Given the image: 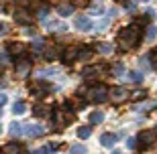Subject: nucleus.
Returning a JSON list of instances; mask_svg holds the SVG:
<instances>
[{
	"instance_id": "nucleus-1",
	"label": "nucleus",
	"mask_w": 157,
	"mask_h": 154,
	"mask_svg": "<svg viewBox=\"0 0 157 154\" xmlns=\"http://www.w3.org/2000/svg\"><path fill=\"white\" fill-rule=\"evenodd\" d=\"M139 41H141V27H137V24L124 27V29L118 33V43H121L124 49H133V47H137Z\"/></svg>"
},
{
	"instance_id": "nucleus-2",
	"label": "nucleus",
	"mask_w": 157,
	"mask_h": 154,
	"mask_svg": "<svg viewBox=\"0 0 157 154\" xmlns=\"http://www.w3.org/2000/svg\"><path fill=\"white\" fill-rule=\"evenodd\" d=\"M86 97H88V102H92V103H104L108 99V87L102 85V83L92 85L86 91Z\"/></svg>"
},
{
	"instance_id": "nucleus-3",
	"label": "nucleus",
	"mask_w": 157,
	"mask_h": 154,
	"mask_svg": "<svg viewBox=\"0 0 157 154\" xmlns=\"http://www.w3.org/2000/svg\"><path fill=\"white\" fill-rule=\"evenodd\" d=\"M14 20H17L18 24L29 27V24L33 23V14H31L27 8H17V10H14Z\"/></svg>"
},
{
	"instance_id": "nucleus-4",
	"label": "nucleus",
	"mask_w": 157,
	"mask_h": 154,
	"mask_svg": "<svg viewBox=\"0 0 157 154\" xmlns=\"http://www.w3.org/2000/svg\"><path fill=\"white\" fill-rule=\"evenodd\" d=\"M137 142H141V144H139L141 148H151L153 142H155V134H153V132L143 130V132L139 134V136H137Z\"/></svg>"
},
{
	"instance_id": "nucleus-5",
	"label": "nucleus",
	"mask_w": 157,
	"mask_h": 154,
	"mask_svg": "<svg viewBox=\"0 0 157 154\" xmlns=\"http://www.w3.org/2000/svg\"><path fill=\"white\" fill-rule=\"evenodd\" d=\"M110 99L114 103H122V102H127L128 99V91L124 89V87H114V89H110Z\"/></svg>"
},
{
	"instance_id": "nucleus-6",
	"label": "nucleus",
	"mask_w": 157,
	"mask_h": 154,
	"mask_svg": "<svg viewBox=\"0 0 157 154\" xmlns=\"http://www.w3.org/2000/svg\"><path fill=\"white\" fill-rule=\"evenodd\" d=\"M25 134L31 136V138H39V136L45 134V128H41V126H37V124H27L25 126Z\"/></svg>"
},
{
	"instance_id": "nucleus-7",
	"label": "nucleus",
	"mask_w": 157,
	"mask_h": 154,
	"mask_svg": "<svg viewBox=\"0 0 157 154\" xmlns=\"http://www.w3.org/2000/svg\"><path fill=\"white\" fill-rule=\"evenodd\" d=\"M78 55H80V47H67V49H65L63 51V61L65 63H74L78 59Z\"/></svg>"
},
{
	"instance_id": "nucleus-8",
	"label": "nucleus",
	"mask_w": 157,
	"mask_h": 154,
	"mask_svg": "<svg viewBox=\"0 0 157 154\" xmlns=\"http://www.w3.org/2000/svg\"><path fill=\"white\" fill-rule=\"evenodd\" d=\"M117 140H118V136H117V134H112V132H106V134L100 136V142H102L104 148H112V146L117 144Z\"/></svg>"
},
{
	"instance_id": "nucleus-9",
	"label": "nucleus",
	"mask_w": 157,
	"mask_h": 154,
	"mask_svg": "<svg viewBox=\"0 0 157 154\" xmlns=\"http://www.w3.org/2000/svg\"><path fill=\"white\" fill-rule=\"evenodd\" d=\"M25 45L23 43H8V53H10L12 57H23L25 55Z\"/></svg>"
},
{
	"instance_id": "nucleus-10",
	"label": "nucleus",
	"mask_w": 157,
	"mask_h": 154,
	"mask_svg": "<svg viewBox=\"0 0 157 154\" xmlns=\"http://www.w3.org/2000/svg\"><path fill=\"white\" fill-rule=\"evenodd\" d=\"M76 29H80V30H90L92 29V20H90V16H78L76 18Z\"/></svg>"
},
{
	"instance_id": "nucleus-11",
	"label": "nucleus",
	"mask_w": 157,
	"mask_h": 154,
	"mask_svg": "<svg viewBox=\"0 0 157 154\" xmlns=\"http://www.w3.org/2000/svg\"><path fill=\"white\" fill-rule=\"evenodd\" d=\"M2 152L4 154H23V148L17 142H8L6 146H2Z\"/></svg>"
},
{
	"instance_id": "nucleus-12",
	"label": "nucleus",
	"mask_w": 157,
	"mask_h": 154,
	"mask_svg": "<svg viewBox=\"0 0 157 154\" xmlns=\"http://www.w3.org/2000/svg\"><path fill=\"white\" fill-rule=\"evenodd\" d=\"M71 12H74V4H71V2L57 6V14H59V16H70Z\"/></svg>"
},
{
	"instance_id": "nucleus-13",
	"label": "nucleus",
	"mask_w": 157,
	"mask_h": 154,
	"mask_svg": "<svg viewBox=\"0 0 157 154\" xmlns=\"http://www.w3.org/2000/svg\"><path fill=\"white\" fill-rule=\"evenodd\" d=\"M96 51L102 53V55H110V53L114 51V47H112L110 43H98V45H96Z\"/></svg>"
},
{
	"instance_id": "nucleus-14",
	"label": "nucleus",
	"mask_w": 157,
	"mask_h": 154,
	"mask_svg": "<svg viewBox=\"0 0 157 154\" xmlns=\"http://www.w3.org/2000/svg\"><path fill=\"white\" fill-rule=\"evenodd\" d=\"M104 122V114L102 112H92L90 114V124H102Z\"/></svg>"
},
{
	"instance_id": "nucleus-15",
	"label": "nucleus",
	"mask_w": 157,
	"mask_h": 154,
	"mask_svg": "<svg viewBox=\"0 0 157 154\" xmlns=\"http://www.w3.org/2000/svg\"><path fill=\"white\" fill-rule=\"evenodd\" d=\"M94 55V51L92 49H80V55H78V59H80V61H90V57H92Z\"/></svg>"
},
{
	"instance_id": "nucleus-16",
	"label": "nucleus",
	"mask_w": 157,
	"mask_h": 154,
	"mask_svg": "<svg viewBox=\"0 0 157 154\" xmlns=\"http://www.w3.org/2000/svg\"><path fill=\"white\" fill-rule=\"evenodd\" d=\"M127 79L133 81V83H141V81H143V75H141L139 71H128V73H127Z\"/></svg>"
},
{
	"instance_id": "nucleus-17",
	"label": "nucleus",
	"mask_w": 157,
	"mask_h": 154,
	"mask_svg": "<svg viewBox=\"0 0 157 154\" xmlns=\"http://www.w3.org/2000/svg\"><path fill=\"white\" fill-rule=\"evenodd\" d=\"M12 112H14V114H25V112H27V103L25 102H14L12 103Z\"/></svg>"
},
{
	"instance_id": "nucleus-18",
	"label": "nucleus",
	"mask_w": 157,
	"mask_h": 154,
	"mask_svg": "<svg viewBox=\"0 0 157 154\" xmlns=\"http://www.w3.org/2000/svg\"><path fill=\"white\" fill-rule=\"evenodd\" d=\"M90 134H92V126H82V128H78V136L80 138H90Z\"/></svg>"
},
{
	"instance_id": "nucleus-19",
	"label": "nucleus",
	"mask_w": 157,
	"mask_h": 154,
	"mask_svg": "<svg viewBox=\"0 0 157 154\" xmlns=\"http://www.w3.org/2000/svg\"><path fill=\"white\" fill-rule=\"evenodd\" d=\"M70 154H88L86 146H82V144H74L70 148Z\"/></svg>"
},
{
	"instance_id": "nucleus-20",
	"label": "nucleus",
	"mask_w": 157,
	"mask_h": 154,
	"mask_svg": "<svg viewBox=\"0 0 157 154\" xmlns=\"http://www.w3.org/2000/svg\"><path fill=\"white\" fill-rule=\"evenodd\" d=\"M21 132H23V124H10V136L14 138V136H21Z\"/></svg>"
},
{
	"instance_id": "nucleus-21",
	"label": "nucleus",
	"mask_w": 157,
	"mask_h": 154,
	"mask_svg": "<svg viewBox=\"0 0 157 154\" xmlns=\"http://www.w3.org/2000/svg\"><path fill=\"white\" fill-rule=\"evenodd\" d=\"M122 73H124V67H122V63H117V65L112 67V75H114V77H121Z\"/></svg>"
},
{
	"instance_id": "nucleus-22",
	"label": "nucleus",
	"mask_w": 157,
	"mask_h": 154,
	"mask_svg": "<svg viewBox=\"0 0 157 154\" xmlns=\"http://www.w3.org/2000/svg\"><path fill=\"white\" fill-rule=\"evenodd\" d=\"M155 37H157V29H155V27H149V30H147V39L153 41Z\"/></svg>"
},
{
	"instance_id": "nucleus-23",
	"label": "nucleus",
	"mask_w": 157,
	"mask_h": 154,
	"mask_svg": "<svg viewBox=\"0 0 157 154\" xmlns=\"http://www.w3.org/2000/svg\"><path fill=\"white\" fill-rule=\"evenodd\" d=\"M90 12H92V14H94V16H100V14H102V12H104V8H102V6H92V10H90Z\"/></svg>"
},
{
	"instance_id": "nucleus-24",
	"label": "nucleus",
	"mask_w": 157,
	"mask_h": 154,
	"mask_svg": "<svg viewBox=\"0 0 157 154\" xmlns=\"http://www.w3.org/2000/svg\"><path fill=\"white\" fill-rule=\"evenodd\" d=\"M43 45H45V41H41V39H37V41H35V45H33V49H35V51L39 53V51H43Z\"/></svg>"
},
{
	"instance_id": "nucleus-25",
	"label": "nucleus",
	"mask_w": 157,
	"mask_h": 154,
	"mask_svg": "<svg viewBox=\"0 0 157 154\" xmlns=\"http://www.w3.org/2000/svg\"><path fill=\"white\" fill-rule=\"evenodd\" d=\"M108 23H110V18H104V20H102V23H100L98 27H96V30H106V27H108Z\"/></svg>"
},
{
	"instance_id": "nucleus-26",
	"label": "nucleus",
	"mask_w": 157,
	"mask_h": 154,
	"mask_svg": "<svg viewBox=\"0 0 157 154\" xmlns=\"http://www.w3.org/2000/svg\"><path fill=\"white\" fill-rule=\"evenodd\" d=\"M127 148H131V150L137 148V138H128L127 140Z\"/></svg>"
},
{
	"instance_id": "nucleus-27",
	"label": "nucleus",
	"mask_w": 157,
	"mask_h": 154,
	"mask_svg": "<svg viewBox=\"0 0 157 154\" xmlns=\"http://www.w3.org/2000/svg\"><path fill=\"white\" fill-rule=\"evenodd\" d=\"M143 97H145V91H141V89L133 93V99H143Z\"/></svg>"
},
{
	"instance_id": "nucleus-28",
	"label": "nucleus",
	"mask_w": 157,
	"mask_h": 154,
	"mask_svg": "<svg viewBox=\"0 0 157 154\" xmlns=\"http://www.w3.org/2000/svg\"><path fill=\"white\" fill-rule=\"evenodd\" d=\"M151 67H153V69L157 71V53H155V55L151 57Z\"/></svg>"
},
{
	"instance_id": "nucleus-29",
	"label": "nucleus",
	"mask_w": 157,
	"mask_h": 154,
	"mask_svg": "<svg viewBox=\"0 0 157 154\" xmlns=\"http://www.w3.org/2000/svg\"><path fill=\"white\" fill-rule=\"evenodd\" d=\"M71 4H74V6H82V4H88V0H71Z\"/></svg>"
},
{
	"instance_id": "nucleus-30",
	"label": "nucleus",
	"mask_w": 157,
	"mask_h": 154,
	"mask_svg": "<svg viewBox=\"0 0 157 154\" xmlns=\"http://www.w3.org/2000/svg\"><path fill=\"white\" fill-rule=\"evenodd\" d=\"M43 109H45V108H41V106H39V108H35V114L37 116H45V112H43Z\"/></svg>"
},
{
	"instance_id": "nucleus-31",
	"label": "nucleus",
	"mask_w": 157,
	"mask_h": 154,
	"mask_svg": "<svg viewBox=\"0 0 157 154\" xmlns=\"http://www.w3.org/2000/svg\"><path fill=\"white\" fill-rule=\"evenodd\" d=\"M4 103H6V95H4V93H0V108H2Z\"/></svg>"
},
{
	"instance_id": "nucleus-32",
	"label": "nucleus",
	"mask_w": 157,
	"mask_h": 154,
	"mask_svg": "<svg viewBox=\"0 0 157 154\" xmlns=\"http://www.w3.org/2000/svg\"><path fill=\"white\" fill-rule=\"evenodd\" d=\"M4 33H6V24H4V23H0V37H2Z\"/></svg>"
},
{
	"instance_id": "nucleus-33",
	"label": "nucleus",
	"mask_w": 157,
	"mask_h": 154,
	"mask_svg": "<svg viewBox=\"0 0 157 154\" xmlns=\"http://www.w3.org/2000/svg\"><path fill=\"white\" fill-rule=\"evenodd\" d=\"M47 152H49V150H47V148H39V150H35V152H33V154H47Z\"/></svg>"
},
{
	"instance_id": "nucleus-34",
	"label": "nucleus",
	"mask_w": 157,
	"mask_h": 154,
	"mask_svg": "<svg viewBox=\"0 0 157 154\" xmlns=\"http://www.w3.org/2000/svg\"><path fill=\"white\" fill-rule=\"evenodd\" d=\"M137 2H149V0H137Z\"/></svg>"
},
{
	"instance_id": "nucleus-35",
	"label": "nucleus",
	"mask_w": 157,
	"mask_h": 154,
	"mask_svg": "<svg viewBox=\"0 0 157 154\" xmlns=\"http://www.w3.org/2000/svg\"><path fill=\"white\" fill-rule=\"evenodd\" d=\"M112 154H121V152H118V150H114V152H112Z\"/></svg>"
},
{
	"instance_id": "nucleus-36",
	"label": "nucleus",
	"mask_w": 157,
	"mask_h": 154,
	"mask_svg": "<svg viewBox=\"0 0 157 154\" xmlns=\"http://www.w3.org/2000/svg\"><path fill=\"white\" fill-rule=\"evenodd\" d=\"M0 134H2V126H0Z\"/></svg>"
},
{
	"instance_id": "nucleus-37",
	"label": "nucleus",
	"mask_w": 157,
	"mask_h": 154,
	"mask_svg": "<svg viewBox=\"0 0 157 154\" xmlns=\"http://www.w3.org/2000/svg\"><path fill=\"white\" fill-rule=\"evenodd\" d=\"M155 130H157V128H155Z\"/></svg>"
},
{
	"instance_id": "nucleus-38",
	"label": "nucleus",
	"mask_w": 157,
	"mask_h": 154,
	"mask_svg": "<svg viewBox=\"0 0 157 154\" xmlns=\"http://www.w3.org/2000/svg\"><path fill=\"white\" fill-rule=\"evenodd\" d=\"M155 53H157V51H155Z\"/></svg>"
}]
</instances>
